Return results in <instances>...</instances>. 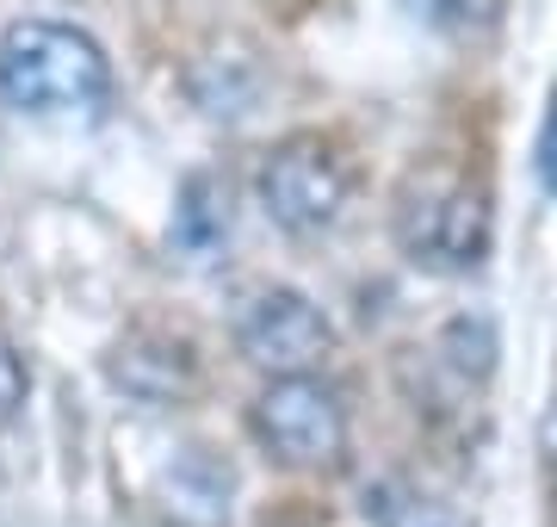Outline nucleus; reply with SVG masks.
I'll return each instance as SVG.
<instances>
[{"label":"nucleus","instance_id":"1","mask_svg":"<svg viewBox=\"0 0 557 527\" xmlns=\"http://www.w3.org/2000/svg\"><path fill=\"white\" fill-rule=\"evenodd\" d=\"M391 236H397L403 261L421 273H478L496 243V211L483 181H471L465 168L421 162L403 174L397 199H391Z\"/></svg>","mask_w":557,"mask_h":527},{"label":"nucleus","instance_id":"2","mask_svg":"<svg viewBox=\"0 0 557 527\" xmlns=\"http://www.w3.org/2000/svg\"><path fill=\"white\" fill-rule=\"evenodd\" d=\"M112 94V57L81 25L20 20L0 38V100L25 119H87Z\"/></svg>","mask_w":557,"mask_h":527},{"label":"nucleus","instance_id":"3","mask_svg":"<svg viewBox=\"0 0 557 527\" xmlns=\"http://www.w3.org/2000/svg\"><path fill=\"white\" fill-rule=\"evenodd\" d=\"M255 193H260V211H267L278 230L317 236V230L341 223V211L354 199V162L341 156L335 137H322V131H292V137H278L273 149L260 156Z\"/></svg>","mask_w":557,"mask_h":527},{"label":"nucleus","instance_id":"4","mask_svg":"<svg viewBox=\"0 0 557 527\" xmlns=\"http://www.w3.org/2000/svg\"><path fill=\"white\" fill-rule=\"evenodd\" d=\"M248 428L278 466H298V471L341 466V453H347V409L317 372L267 379V391L248 409Z\"/></svg>","mask_w":557,"mask_h":527},{"label":"nucleus","instance_id":"5","mask_svg":"<svg viewBox=\"0 0 557 527\" xmlns=\"http://www.w3.org/2000/svg\"><path fill=\"white\" fill-rule=\"evenodd\" d=\"M236 347H242V360L260 366L267 379L317 372L335 354V323L322 317L317 298H304L298 285H267L236 317Z\"/></svg>","mask_w":557,"mask_h":527},{"label":"nucleus","instance_id":"6","mask_svg":"<svg viewBox=\"0 0 557 527\" xmlns=\"http://www.w3.org/2000/svg\"><path fill=\"white\" fill-rule=\"evenodd\" d=\"M156 497L161 522L174 527H223L230 522V466L211 446H174V459L156 466Z\"/></svg>","mask_w":557,"mask_h":527},{"label":"nucleus","instance_id":"7","mask_svg":"<svg viewBox=\"0 0 557 527\" xmlns=\"http://www.w3.org/2000/svg\"><path fill=\"white\" fill-rule=\"evenodd\" d=\"M106 372H112V385H124L131 397H143V404H186L193 391H199V360H193V347L174 342V335H124L119 347H112V360H106Z\"/></svg>","mask_w":557,"mask_h":527},{"label":"nucleus","instance_id":"8","mask_svg":"<svg viewBox=\"0 0 557 527\" xmlns=\"http://www.w3.org/2000/svg\"><path fill=\"white\" fill-rule=\"evenodd\" d=\"M223 236H230V193L211 174H193L186 193H180V211H174V243L186 255H211Z\"/></svg>","mask_w":557,"mask_h":527},{"label":"nucleus","instance_id":"9","mask_svg":"<svg viewBox=\"0 0 557 527\" xmlns=\"http://www.w3.org/2000/svg\"><path fill=\"white\" fill-rule=\"evenodd\" d=\"M359 508H366V522H372V527H465L446 503H434L428 490L403 485V478H379V485H366Z\"/></svg>","mask_w":557,"mask_h":527},{"label":"nucleus","instance_id":"10","mask_svg":"<svg viewBox=\"0 0 557 527\" xmlns=\"http://www.w3.org/2000/svg\"><path fill=\"white\" fill-rule=\"evenodd\" d=\"M25 391H32V372H25V354L13 347V335L0 329V428L25 409Z\"/></svg>","mask_w":557,"mask_h":527},{"label":"nucleus","instance_id":"11","mask_svg":"<svg viewBox=\"0 0 557 527\" xmlns=\"http://www.w3.org/2000/svg\"><path fill=\"white\" fill-rule=\"evenodd\" d=\"M539 186L557 199V87L545 100V119H539Z\"/></svg>","mask_w":557,"mask_h":527},{"label":"nucleus","instance_id":"12","mask_svg":"<svg viewBox=\"0 0 557 527\" xmlns=\"http://www.w3.org/2000/svg\"><path fill=\"white\" fill-rule=\"evenodd\" d=\"M539 453H545V478H552V503H557V404L545 409V428H539Z\"/></svg>","mask_w":557,"mask_h":527}]
</instances>
